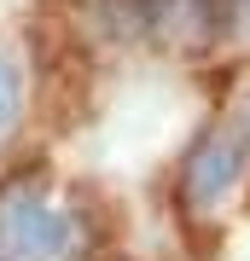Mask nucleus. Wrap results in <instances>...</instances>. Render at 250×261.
I'll return each mask as SVG.
<instances>
[{"instance_id":"f03ea898","label":"nucleus","mask_w":250,"mask_h":261,"mask_svg":"<svg viewBox=\"0 0 250 261\" xmlns=\"http://www.w3.org/2000/svg\"><path fill=\"white\" fill-rule=\"evenodd\" d=\"M244 174H250V105L227 111L221 122H210V128L198 134V145L186 151L180 192H186L192 209H215Z\"/></svg>"},{"instance_id":"f257e3e1","label":"nucleus","mask_w":250,"mask_h":261,"mask_svg":"<svg viewBox=\"0 0 250 261\" xmlns=\"http://www.w3.org/2000/svg\"><path fill=\"white\" fill-rule=\"evenodd\" d=\"M0 261H87V221L35 186L0 192Z\"/></svg>"},{"instance_id":"7ed1b4c3","label":"nucleus","mask_w":250,"mask_h":261,"mask_svg":"<svg viewBox=\"0 0 250 261\" xmlns=\"http://www.w3.org/2000/svg\"><path fill=\"white\" fill-rule=\"evenodd\" d=\"M18 116H24V82H18V70H12V58L0 53V140L18 128Z\"/></svg>"}]
</instances>
